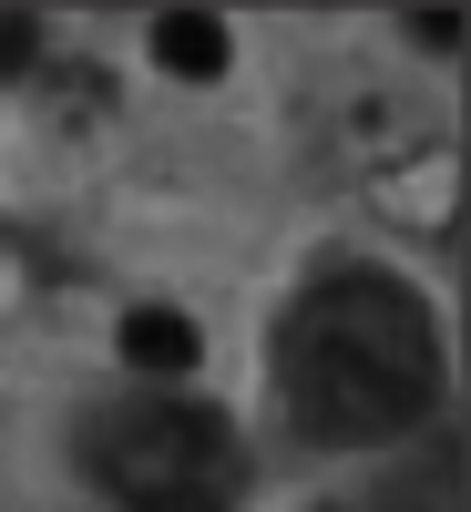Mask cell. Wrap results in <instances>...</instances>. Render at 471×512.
<instances>
[{"instance_id": "1", "label": "cell", "mask_w": 471, "mask_h": 512, "mask_svg": "<svg viewBox=\"0 0 471 512\" xmlns=\"http://www.w3.org/2000/svg\"><path fill=\"white\" fill-rule=\"evenodd\" d=\"M277 400L297 420V441L328 451H369L400 441L410 420H431L441 400V328L431 308L379 277V267H338L287 308L277 328Z\"/></svg>"}, {"instance_id": "2", "label": "cell", "mask_w": 471, "mask_h": 512, "mask_svg": "<svg viewBox=\"0 0 471 512\" xmlns=\"http://www.w3.org/2000/svg\"><path fill=\"white\" fill-rule=\"evenodd\" d=\"M82 472L123 512H236L246 502V441L226 410H205L185 390H144V400H113L82 431Z\"/></svg>"}, {"instance_id": "3", "label": "cell", "mask_w": 471, "mask_h": 512, "mask_svg": "<svg viewBox=\"0 0 471 512\" xmlns=\"http://www.w3.org/2000/svg\"><path fill=\"white\" fill-rule=\"evenodd\" d=\"M154 62L175 72V82H216L236 62V41H226L216 11H154Z\"/></svg>"}, {"instance_id": "4", "label": "cell", "mask_w": 471, "mask_h": 512, "mask_svg": "<svg viewBox=\"0 0 471 512\" xmlns=\"http://www.w3.org/2000/svg\"><path fill=\"white\" fill-rule=\"evenodd\" d=\"M113 349H123V369L175 379V369H195V318L185 308H134V318L113 328Z\"/></svg>"}, {"instance_id": "5", "label": "cell", "mask_w": 471, "mask_h": 512, "mask_svg": "<svg viewBox=\"0 0 471 512\" xmlns=\"http://www.w3.org/2000/svg\"><path fill=\"white\" fill-rule=\"evenodd\" d=\"M379 512H461V451L431 441V461H420V472H400L390 492H379Z\"/></svg>"}, {"instance_id": "6", "label": "cell", "mask_w": 471, "mask_h": 512, "mask_svg": "<svg viewBox=\"0 0 471 512\" xmlns=\"http://www.w3.org/2000/svg\"><path fill=\"white\" fill-rule=\"evenodd\" d=\"M31 62H41V21L31 11H0V82H21Z\"/></svg>"}, {"instance_id": "7", "label": "cell", "mask_w": 471, "mask_h": 512, "mask_svg": "<svg viewBox=\"0 0 471 512\" xmlns=\"http://www.w3.org/2000/svg\"><path fill=\"white\" fill-rule=\"evenodd\" d=\"M410 41L420 52H461V11H410Z\"/></svg>"}]
</instances>
